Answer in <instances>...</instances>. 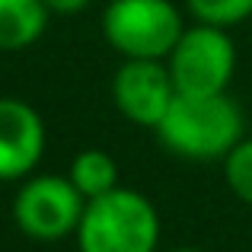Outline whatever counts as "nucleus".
<instances>
[{
  "label": "nucleus",
  "instance_id": "1",
  "mask_svg": "<svg viewBox=\"0 0 252 252\" xmlns=\"http://www.w3.org/2000/svg\"><path fill=\"white\" fill-rule=\"evenodd\" d=\"M243 128H246L243 112L227 93H214V96L176 93L169 112L157 125V137L169 154L208 163L223 160L243 141Z\"/></svg>",
  "mask_w": 252,
  "mask_h": 252
},
{
  "label": "nucleus",
  "instance_id": "2",
  "mask_svg": "<svg viewBox=\"0 0 252 252\" xmlns=\"http://www.w3.org/2000/svg\"><path fill=\"white\" fill-rule=\"evenodd\" d=\"M80 252H157L160 217L147 195L134 189H112L86 201L80 227Z\"/></svg>",
  "mask_w": 252,
  "mask_h": 252
},
{
  "label": "nucleus",
  "instance_id": "3",
  "mask_svg": "<svg viewBox=\"0 0 252 252\" xmlns=\"http://www.w3.org/2000/svg\"><path fill=\"white\" fill-rule=\"evenodd\" d=\"M185 32L172 0H109L102 35L125 61H166Z\"/></svg>",
  "mask_w": 252,
  "mask_h": 252
},
{
  "label": "nucleus",
  "instance_id": "4",
  "mask_svg": "<svg viewBox=\"0 0 252 252\" xmlns=\"http://www.w3.org/2000/svg\"><path fill=\"white\" fill-rule=\"evenodd\" d=\"M176 93L182 96H214L227 93L236 70V45L220 26L198 23L179 35L166 58Z\"/></svg>",
  "mask_w": 252,
  "mask_h": 252
},
{
  "label": "nucleus",
  "instance_id": "5",
  "mask_svg": "<svg viewBox=\"0 0 252 252\" xmlns=\"http://www.w3.org/2000/svg\"><path fill=\"white\" fill-rule=\"evenodd\" d=\"M86 198L67 176H29L13 198V220L26 236L55 243L77 233Z\"/></svg>",
  "mask_w": 252,
  "mask_h": 252
},
{
  "label": "nucleus",
  "instance_id": "6",
  "mask_svg": "<svg viewBox=\"0 0 252 252\" xmlns=\"http://www.w3.org/2000/svg\"><path fill=\"white\" fill-rule=\"evenodd\" d=\"M112 99L128 122L157 131L176 99V83L166 61H125L112 80Z\"/></svg>",
  "mask_w": 252,
  "mask_h": 252
},
{
  "label": "nucleus",
  "instance_id": "7",
  "mask_svg": "<svg viewBox=\"0 0 252 252\" xmlns=\"http://www.w3.org/2000/svg\"><path fill=\"white\" fill-rule=\"evenodd\" d=\"M45 154V122L26 99H0V182L29 179Z\"/></svg>",
  "mask_w": 252,
  "mask_h": 252
},
{
  "label": "nucleus",
  "instance_id": "8",
  "mask_svg": "<svg viewBox=\"0 0 252 252\" xmlns=\"http://www.w3.org/2000/svg\"><path fill=\"white\" fill-rule=\"evenodd\" d=\"M45 0H0V51H23L45 35Z\"/></svg>",
  "mask_w": 252,
  "mask_h": 252
},
{
  "label": "nucleus",
  "instance_id": "9",
  "mask_svg": "<svg viewBox=\"0 0 252 252\" xmlns=\"http://www.w3.org/2000/svg\"><path fill=\"white\" fill-rule=\"evenodd\" d=\"M67 179L74 182V189L80 191L86 201H93V198L118 189V166L112 160V154H105L99 147H90V150H80L70 160Z\"/></svg>",
  "mask_w": 252,
  "mask_h": 252
},
{
  "label": "nucleus",
  "instance_id": "10",
  "mask_svg": "<svg viewBox=\"0 0 252 252\" xmlns=\"http://www.w3.org/2000/svg\"><path fill=\"white\" fill-rule=\"evenodd\" d=\"M223 179L243 204H252V137H243L223 157Z\"/></svg>",
  "mask_w": 252,
  "mask_h": 252
},
{
  "label": "nucleus",
  "instance_id": "11",
  "mask_svg": "<svg viewBox=\"0 0 252 252\" xmlns=\"http://www.w3.org/2000/svg\"><path fill=\"white\" fill-rule=\"evenodd\" d=\"M185 3L195 13L198 23L220 26V29L236 26L252 16V0H185Z\"/></svg>",
  "mask_w": 252,
  "mask_h": 252
},
{
  "label": "nucleus",
  "instance_id": "12",
  "mask_svg": "<svg viewBox=\"0 0 252 252\" xmlns=\"http://www.w3.org/2000/svg\"><path fill=\"white\" fill-rule=\"evenodd\" d=\"M93 0H45L48 13H58V16H74V13L86 10Z\"/></svg>",
  "mask_w": 252,
  "mask_h": 252
},
{
  "label": "nucleus",
  "instance_id": "13",
  "mask_svg": "<svg viewBox=\"0 0 252 252\" xmlns=\"http://www.w3.org/2000/svg\"><path fill=\"white\" fill-rule=\"evenodd\" d=\"M172 252H201V249H189V246H185V249H172Z\"/></svg>",
  "mask_w": 252,
  "mask_h": 252
}]
</instances>
